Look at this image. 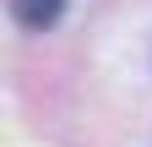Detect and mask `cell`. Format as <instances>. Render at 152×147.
<instances>
[{"label": "cell", "instance_id": "6da1fadb", "mask_svg": "<svg viewBox=\"0 0 152 147\" xmlns=\"http://www.w3.org/2000/svg\"><path fill=\"white\" fill-rule=\"evenodd\" d=\"M11 11H16L22 27H54L60 11H65V0H11Z\"/></svg>", "mask_w": 152, "mask_h": 147}]
</instances>
